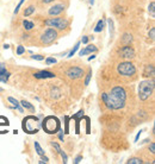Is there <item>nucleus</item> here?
Returning a JSON list of instances; mask_svg holds the SVG:
<instances>
[{
    "mask_svg": "<svg viewBox=\"0 0 155 164\" xmlns=\"http://www.w3.org/2000/svg\"><path fill=\"white\" fill-rule=\"evenodd\" d=\"M102 100L110 110H121L127 101V92L123 87H115L109 93L102 94Z\"/></svg>",
    "mask_w": 155,
    "mask_h": 164,
    "instance_id": "nucleus-1",
    "label": "nucleus"
},
{
    "mask_svg": "<svg viewBox=\"0 0 155 164\" xmlns=\"http://www.w3.org/2000/svg\"><path fill=\"white\" fill-rule=\"evenodd\" d=\"M154 79L152 78L150 80H144L140 82L139 86V98L141 101H146L149 99V96L154 92Z\"/></svg>",
    "mask_w": 155,
    "mask_h": 164,
    "instance_id": "nucleus-2",
    "label": "nucleus"
},
{
    "mask_svg": "<svg viewBox=\"0 0 155 164\" xmlns=\"http://www.w3.org/2000/svg\"><path fill=\"white\" fill-rule=\"evenodd\" d=\"M44 24L49 27H54L57 30H64V29L68 26V20L64 18L57 17V18H49L44 22Z\"/></svg>",
    "mask_w": 155,
    "mask_h": 164,
    "instance_id": "nucleus-3",
    "label": "nucleus"
},
{
    "mask_svg": "<svg viewBox=\"0 0 155 164\" xmlns=\"http://www.w3.org/2000/svg\"><path fill=\"white\" fill-rule=\"evenodd\" d=\"M43 129L48 133H56V131L60 130V122L55 117H48L43 121Z\"/></svg>",
    "mask_w": 155,
    "mask_h": 164,
    "instance_id": "nucleus-4",
    "label": "nucleus"
},
{
    "mask_svg": "<svg viewBox=\"0 0 155 164\" xmlns=\"http://www.w3.org/2000/svg\"><path fill=\"white\" fill-rule=\"evenodd\" d=\"M56 38H57V32L55 29L53 27H49V29H47V30L42 33L41 36V43L44 44V45H49L51 43H54L56 41Z\"/></svg>",
    "mask_w": 155,
    "mask_h": 164,
    "instance_id": "nucleus-5",
    "label": "nucleus"
},
{
    "mask_svg": "<svg viewBox=\"0 0 155 164\" xmlns=\"http://www.w3.org/2000/svg\"><path fill=\"white\" fill-rule=\"evenodd\" d=\"M117 70L121 75L123 76H132L136 74V68H135V65L130 62H122L118 64L117 67Z\"/></svg>",
    "mask_w": 155,
    "mask_h": 164,
    "instance_id": "nucleus-6",
    "label": "nucleus"
},
{
    "mask_svg": "<svg viewBox=\"0 0 155 164\" xmlns=\"http://www.w3.org/2000/svg\"><path fill=\"white\" fill-rule=\"evenodd\" d=\"M66 75L68 76L69 79H72V80H78V79L82 78L84 69H82V68H79V67H72V68H69L68 70H67Z\"/></svg>",
    "mask_w": 155,
    "mask_h": 164,
    "instance_id": "nucleus-7",
    "label": "nucleus"
},
{
    "mask_svg": "<svg viewBox=\"0 0 155 164\" xmlns=\"http://www.w3.org/2000/svg\"><path fill=\"white\" fill-rule=\"evenodd\" d=\"M119 55L122 59H125V60H130V59H134L135 57V50L132 49V48L130 45H125L123 46L122 49L119 50Z\"/></svg>",
    "mask_w": 155,
    "mask_h": 164,
    "instance_id": "nucleus-8",
    "label": "nucleus"
},
{
    "mask_svg": "<svg viewBox=\"0 0 155 164\" xmlns=\"http://www.w3.org/2000/svg\"><path fill=\"white\" fill-rule=\"evenodd\" d=\"M63 11H64V5L63 4H56L49 8L48 13H49V16H51V17H55V16L61 14Z\"/></svg>",
    "mask_w": 155,
    "mask_h": 164,
    "instance_id": "nucleus-9",
    "label": "nucleus"
},
{
    "mask_svg": "<svg viewBox=\"0 0 155 164\" xmlns=\"http://www.w3.org/2000/svg\"><path fill=\"white\" fill-rule=\"evenodd\" d=\"M10 78V73L6 70L4 63H0V82H7Z\"/></svg>",
    "mask_w": 155,
    "mask_h": 164,
    "instance_id": "nucleus-10",
    "label": "nucleus"
},
{
    "mask_svg": "<svg viewBox=\"0 0 155 164\" xmlns=\"http://www.w3.org/2000/svg\"><path fill=\"white\" fill-rule=\"evenodd\" d=\"M35 78L36 79H54L55 78V75L54 73H50V71H47V70H42V71H38L35 74Z\"/></svg>",
    "mask_w": 155,
    "mask_h": 164,
    "instance_id": "nucleus-11",
    "label": "nucleus"
},
{
    "mask_svg": "<svg viewBox=\"0 0 155 164\" xmlns=\"http://www.w3.org/2000/svg\"><path fill=\"white\" fill-rule=\"evenodd\" d=\"M154 74H155L154 65H153V64L146 65V68H144V71H143V76H144V78H154Z\"/></svg>",
    "mask_w": 155,
    "mask_h": 164,
    "instance_id": "nucleus-12",
    "label": "nucleus"
},
{
    "mask_svg": "<svg viewBox=\"0 0 155 164\" xmlns=\"http://www.w3.org/2000/svg\"><path fill=\"white\" fill-rule=\"evenodd\" d=\"M95 51H97V46H94V45L90 44V45H87V46L85 48V49L80 50L79 55H80V56H85V55H87V54H91V52H95Z\"/></svg>",
    "mask_w": 155,
    "mask_h": 164,
    "instance_id": "nucleus-13",
    "label": "nucleus"
},
{
    "mask_svg": "<svg viewBox=\"0 0 155 164\" xmlns=\"http://www.w3.org/2000/svg\"><path fill=\"white\" fill-rule=\"evenodd\" d=\"M8 101L11 102V103L14 106V107H16V108H17L19 112L23 113V110H22V107H21V105H19V102H18V101H17L14 98H12V96H8Z\"/></svg>",
    "mask_w": 155,
    "mask_h": 164,
    "instance_id": "nucleus-14",
    "label": "nucleus"
},
{
    "mask_svg": "<svg viewBox=\"0 0 155 164\" xmlns=\"http://www.w3.org/2000/svg\"><path fill=\"white\" fill-rule=\"evenodd\" d=\"M21 103H22V106H23L24 108H26V110H29V111H31V112H35V106H34V105H31L29 101L23 100Z\"/></svg>",
    "mask_w": 155,
    "mask_h": 164,
    "instance_id": "nucleus-15",
    "label": "nucleus"
},
{
    "mask_svg": "<svg viewBox=\"0 0 155 164\" xmlns=\"http://www.w3.org/2000/svg\"><path fill=\"white\" fill-rule=\"evenodd\" d=\"M23 26H24V29L25 30H32V29L35 27V25H34V23L32 22H30V20H24L23 22Z\"/></svg>",
    "mask_w": 155,
    "mask_h": 164,
    "instance_id": "nucleus-16",
    "label": "nucleus"
},
{
    "mask_svg": "<svg viewBox=\"0 0 155 164\" xmlns=\"http://www.w3.org/2000/svg\"><path fill=\"white\" fill-rule=\"evenodd\" d=\"M34 12H35V7L34 6H29V7H26L24 10L23 14H24V17H29V16H31Z\"/></svg>",
    "mask_w": 155,
    "mask_h": 164,
    "instance_id": "nucleus-17",
    "label": "nucleus"
},
{
    "mask_svg": "<svg viewBox=\"0 0 155 164\" xmlns=\"http://www.w3.org/2000/svg\"><path fill=\"white\" fill-rule=\"evenodd\" d=\"M35 150H36V152H37V155H40V156H43V155H44V151H43V149L41 148V145H40V143H38V142H35Z\"/></svg>",
    "mask_w": 155,
    "mask_h": 164,
    "instance_id": "nucleus-18",
    "label": "nucleus"
},
{
    "mask_svg": "<svg viewBox=\"0 0 155 164\" xmlns=\"http://www.w3.org/2000/svg\"><path fill=\"white\" fill-rule=\"evenodd\" d=\"M148 12H149V14L152 16V18L155 17V3H154V1H152V3L149 4V6H148Z\"/></svg>",
    "mask_w": 155,
    "mask_h": 164,
    "instance_id": "nucleus-19",
    "label": "nucleus"
},
{
    "mask_svg": "<svg viewBox=\"0 0 155 164\" xmlns=\"http://www.w3.org/2000/svg\"><path fill=\"white\" fill-rule=\"evenodd\" d=\"M80 44H81V42H78L75 45H74V48H73V49L69 51V54H68V56H67V57H73L74 56V54L78 51V49H79V46H80Z\"/></svg>",
    "mask_w": 155,
    "mask_h": 164,
    "instance_id": "nucleus-20",
    "label": "nucleus"
},
{
    "mask_svg": "<svg viewBox=\"0 0 155 164\" xmlns=\"http://www.w3.org/2000/svg\"><path fill=\"white\" fill-rule=\"evenodd\" d=\"M103 29H104V23H103V20H99L94 27V32H102Z\"/></svg>",
    "mask_w": 155,
    "mask_h": 164,
    "instance_id": "nucleus-21",
    "label": "nucleus"
},
{
    "mask_svg": "<svg viewBox=\"0 0 155 164\" xmlns=\"http://www.w3.org/2000/svg\"><path fill=\"white\" fill-rule=\"evenodd\" d=\"M108 23H109V31H110V35H111V37L113 36V33H115V26H113V20L111 18H109L108 19Z\"/></svg>",
    "mask_w": 155,
    "mask_h": 164,
    "instance_id": "nucleus-22",
    "label": "nucleus"
},
{
    "mask_svg": "<svg viewBox=\"0 0 155 164\" xmlns=\"http://www.w3.org/2000/svg\"><path fill=\"white\" fill-rule=\"evenodd\" d=\"M143 162L141 161V158H137V157H134V158H130L128 161V164H142Z\"/></svg>",
    "mask_w": 155,
    "mask_h": 164,
    "instance_id": "nucleus-23",
    "label": "nucleus"
},
{
    "mask_svg": "<svg viewBox=\"0 0 155 164\" xmlns=\"http://www.w3.org/2000/svg\"><path fill=\"white\" fill-rule=\"evenodd\" d=\"M131 39H132L131 36H130V35H128V33H125V35L123 36V43H124L125 45L129 44V43L131 42Z\"/></svg>",
    "mask_w": 155,
    "mask_h": 164,
    "instance_id": "nucleus-24",
    "label": "nucleus"
},
{
    "mask_svg": "<svg viewBox=\"0 0 155 164\" xmlns=\"http://www.w3.org/2000/svg\"><path fill=\"white\" fill-rule=\"evenodd\" d=\"M91 78H92V70H90L88 73H87V75H86V79H85V86H88V83H90V81H91Z\"/></svg>",
    "mask_w": 155,
    "mask_h": 164,
    "instance_id": "nucleus-25",
    "label": "nucleus"
},
{
    "mask_svg": "<svg viewBox=\"0 0 155 164\" xmlns=\"http://www.w3.org/2000/svg\"><path fill=\"white\" fill-rule=\"evenodd\" d=\"M59 153L61 155V157H62V161H63V163L66 164L67 162H68V157H67V155H66V152L64 151H62V149L59 151Z\"/></svg>",
    "mask_w": 155,
    "mask_h": 164,
    "instance_id": "nucleus-26",
    "label": "nucleus"
},
{
    "mask_svg": "<svg viewBox=\"0 0 155 164\" xmlns=\"http://www.w3.org/2000/svg\"><path fill=\"white\" fill-rule=\"evenodd\" d=\"M24 52H25V48L23 45H19L17 48V55H23Z\"/></svg>",
    "mask_w": 155,
    "mask_h": 164,
    "instance_id": "nucleus-27",
    "label": "nucleus"
},
{
    "mask_svg": "<svg viewBox=\"0 0 155 164\" xmlns=\"http://www.w3.org/2000/svg\"><path fill=\"white\" fill-rule=\"evenodd\" d=\"M57 61H56V59H54V57H48V59L45 60V63L47 64H55Z\"/></svg>",
    "mask_w": 155,
    "mask_h": 164,
    "instance_id": "nucleus-28",
    "label": "nucleus"
},
{
    "mask_svg": "<svg viewBox=\"0 0 155 164\" xmlns=\"http://www.w3.org/2000/svg\"><path fill=\"white\" fill-rule=\"evenodd\" d=\"M31 57L36 61H43L44 60V56H42V55H32Z\"/></svg>",
    "mask_w": 155,
    "mask_h": 164,
    "instance_id": "nucleus-29",
    "label": "nucleus"
},
{
    "mask_svg": "<svg viewBox=\"0 0 155 164\" xmlns=\"http://www.w3.org/2000/svg\"><path fill=\"white\" fill-rule=\"evenodd\" d=\"M24 1H25V0H21V1L18 3V5H17V6H16V8H14V14H17V13H18L19 8H21V6L23 5V3H24Z\"/></svg>",
    "mask_w": 155,
    "mask_h": 164,
    "instance_id": "nucleus-30",
    "label": "nucleus"
},
{
    "mask_svg": "<svg viewBox=\"0 0 155 164\" xmlns=\"http://www.w3.org/2000/svg\"><path fill=\"white\" fill-rule=\"evenodd\" d=\"M149 37H150V39L154 41V38H155V27H152L150 29V31H149Z\"/></svg>",
    "mask_w": 155,
    "mask_h": 164,
    "instance_id": "nucleus-31",
    "label": "nucleus"
},
{
    "mask_svg": "<svg viewBox=\"0 0 155 164\" xmlns=\"http://www.w3.org/2000/svg\"><path fill=\"white\" fill-rule=\"evenodd\" d=\"M149 150H150V152L154 155V153H155V144H154V143H150V145H149Z\"/></svg>",
    "mask_w": 155,
    "mask_h": 164,
    "instance_id": "nucleus-32",
    "label": "nucleus"
},
{
    "mask_svg": "<svg viewBox=\"0 0 155 164\" xmlns=\"http://www.w3.org/2000/svg\"><path fill=\"white\" fill-rule=\"evenodd\" d=\"M81 43H82V44H87V43H88V37L84 36V37L81 38Z\"/></svg>",
    "mask_w": 155,
    "mask_h": 164,
    "instance_id": "nucleus-33",
    "label": "nucleus"
},
{
    "mask_svg": "<svg viewBox=\"0 0 155 164\" xmlns=\"http://www.w3.org/2000/svg\"><path fill=\"white\" fill-rule=\"evenodd\" d=\"M49 162V159H48V157H45L44 155L42 156V158H41V161H40V163H48Z\"/></svg>",
    "mask_w": 155,
    "mask_h": 164,
    "instance_id": "nucleus-34",
    "label": "nucleus"
},
{
    "mask_svg": "<svg viewBox=\"0 0 155 164\" xmlns=\"http://www.w3.org/2000/svg\"><path fill=\"white\" fill-rule=\"evenodd\" d=\"M81 159H82V156H81V155H79V156H78V157L75 158L74 163H75V164H78V163H80V162H81Z\"/></svg>",
    "mask_w": 155,
    "mask_h": 164,
    "instance_id": "nucleus-35",
    "label": "nucleus"
},
{
    "mask_svg": "<svg viewBox=\"0 0 155 164\" xmlns=\"http://www.w3.org/2000/svg\"><path fill=\"white\" fill-rule=\"evenodd\" d=\"M81 115H84V111H79V112H78V114L75 115V118H79V117H81Z\"/></svg>",
    "mask_w": 155,
    "mask_h": 164,
    "instance_id": "nucleus-36",
    "label": "nucleus"
},
{
    "mask_svg": "<svg viewBox=\"0 0 155 164\" xmlns=\"http://www.w3.org/2000/svg\"><path fill=\"white\" fill-rule=\"evenodd\" d=\"M141 132H142V131H140V132L137 133V136H136V138H135V142H137V140H139V138H140V136H141Z\"/></svg>",
    "mask_w": 155,
    "mask_h": 164,
    "instance_id": "nucleus-37",
    "label": "nucleus"
},
{
    "mask_svg": "<svg viewBox=\"0 0 155 164\" xmlns=\"http://www.w3.org/2000/svg\"><path fill=\"white\" fill-rule=\"evenodd\" d=\"M54 0H43V3L44 4H50V3H53Z\"/></svg>",
    "mask_w": 155,
    "mask_h": 164,
    "instance_id": "nucleus-38",
    "label": "nucleus"
},
{
    "mask_svg": "<svg viewBox=\"0 0 155 164\" xmlns=\"http://www.w3.org/2000/svg\"><path fill=\"white\" fill-rule=\"evenodd\" d=\"M94 59H95V55H92V56L88 57V61H92V60H94Z\"/></svg>",
    "mask_w": 155,
    "mask_h": 164,
    "instance_id": "nucleus-39",
    "label": "nucleus"
},
{
    "mask_svg": "<svg viewBox=\"0 0 155 164\" xmlns=\"http://www.w3.org/2000/svg\"><path fill=\"white\" fill-rule=\"evenodd\" d=\"M59 138H60L61 140H63V134H62V133H60V136H59Z\"/></svg>",
    "mask_w": 155,
    "mask_h": 164,
    "instance_id": "nucleus-40",
    "label": "nucleus"
},
{
    "mask_svg": "<svg viewBox=\"0 0 155 164\" xmlns=\"http://www.w3.org/2000/svg\"><path fill=\"white\" fill-rule=\"evenodd\" d=\"M8 48H10L8 44H5V45H4V49H8Z\"/></svg>",
    "mask_w": 155,
    "mask_h": 164,
    "instance_id": "nucleus-41",
    "label": "nucleus"
},
{
    "mask_svg": "<svg viewBox=\"0 0 155 164\" xmlns=\"http://www.w3.org/2000/svg\"><path fill=\"white\" fill-rule=\"evenodd\" d=\"M90 4L93 5V4H94V0H90Z\"/></svg>",
    "mask_w": 155,
    "mask_h": 164,
    "instance_id": "nucleus-42",
    "label": "nucleus"
},
{
    "mask_svg": "<svg viewBox=\"0 0 155 164\" xmlns=\"http://www.w3.org/2000/svg\"><path fill=\"white\" fill-rule=\"evenodd\" d=\"M0 92H3V88H0Z\"/></svg>",
    "mask_w": 155,
    "mask_h": 164,
    "instance_id": "nucleus-43",
    "label": "nucleus"
}]
</instances>
